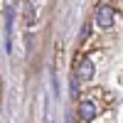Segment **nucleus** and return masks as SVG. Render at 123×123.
<instances>
[{
	"instance_id": "2",
	"label": "nucleus",
	"mask_w": 123,
	"mask_h": 123,
	"mask_svg": "<svg viewBox=\"0 0 123 123\" xmlns=\"http://www.w3.org/2000/svg\"><path fill=\"white\" fill-rule=\"evenodd\" d=\"M96 116H98L96 101L91 98V96H79V101H76V121H81V123H94Z\"/></svg>"
},
{
	"instance_id": "1",
	"label": "nucleus",
	"mask_w": 123,
	"mask_h": 123,
	"mask_svg": "<svg viewBox=\"0 0 123 123\" xmlns=\"http://www.w3.org/2000/svg\"><path fill=\"white\" fill-rule=\"evenodd\" d=\"M94 25L101 27V30H111L116 25V20H118V10L113 3H98L96 10H94Z\"/></svg>"
},
{
	"instance_id": "3",
	"label": "nucleus",
	"mask_w": 123,
	"mask_h": 123,
	"mask_svg": "<svg viewBox=\"0 0 123 123\" xmlns=\"http://www.w3.org/2000/svg\"><path fill=\"white\" fill-rule=\"evenodd\" d=\"M96 74V64H94V59L91 57H81L76 62V67H74V76L81 81V84H86V81H91Z\"/></svg>"
},
{
	"instance_id": "5",
	"label": "nucleus",
	"mask_w": 123,
	"mask_h": 123,
	"mask_svg": "<svg viewBox=\"0 0 123 123\" xmlns=\"http://www.w3.org/2000/svg\"><path fill=\"white\" fill-rule=\"evenodd\" d=\"M49 123H52V121H49Z\"/></svg>"
},
{
	"instance_id": "4",
	"label": "nucleus",
	"mask_w": 123,
	"mask_h": 123,
	"mask_svg": "<svg viewBox=\"0 0 123 123\" xmlns=\"http://www.w3.org/2000/svg\"><path fill=\"white\" fill-rule=\"evenodd\" d=\"M91 30H94V20H86V22L81 25V32H79V42H81V44L91 37Z\"/></svg>"
}]
</instances>
